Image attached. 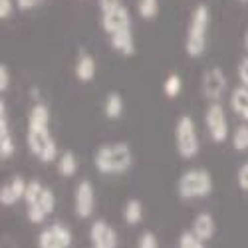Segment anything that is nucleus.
<instances>
[{"label": "nucleus", "mask_w": 248, "mask_h": 248, "mask_svg": "<svg viewBox=\"0 0 248 248\" xmlns=\"http://www.w3.org/2000/svg\"><path fill=\"white\" fill-rule=\"evenodd\" d=\"M101 28L106 30L109 36L111 34H117V32H125L131 28V16H129V10L125 6H121L117 10H111V12H106L101 14Z\"/></svg>", "instance_id": "9b49d317"}, {"label": "nucleus", "mask_w": 248, "mask_h": 248, "mask_svg": "<svg viewBox=\"0 0 248 248\" xmlns=\"http://www.w3.org/2000/svg\"><path fill=\"white\" fill-rule=\"evenodd\" d=\"M236 181H238V187L242 191L248 193V161L242 163L240 167H238V173H236Z\"/></svg>", "instance_id": "bb28decb"}, {"label": "nucleus", "mask_w": 248, "mask_h": 248, "mask_svg": "<svg viewBox=\"0 0 248 248\" xmlns=\"http://www.w3.org/2000/svg\"><path fill=\"white\" fill-rule=\"evenodd\" d=\"M26 189H28V181L22 175H14L6 185H2V189H0V202L4 206H10V204H16L18 201H24Z\"/></svg>", "instance_id": "f8f14e48"}, {"label": "nucleus", "mask_w": 248, "mask_h": 248, "mask_svg": "<svg viewBox=\"0 0 248 248\" xmlns=\"http://www.w3.org/2000/svg\"><path fill=\"white\" fill-rule=\"evenodd\" d=\"M137 12L145 20L155 18L159 12V0H137Z\"/></svg>", "instance_id": "4be33fe9"}, {"label": "nucleus", "mask_w": 248, "mask_h": 248, "mask_svg": "<svg viewBox=\"0 0 248 248\" xmlns=\"http://www.w3.org/2000/svg\"><path fill=\"white\" fill-rule=\"evenodd\" d=\"M240 2H248V0H240Z\"/></svg>", "instance_id": "72a5a7b5"}, {"label": "nucleus", "mask_w": 248, "mask_h": 248, "mask_svg": "<svg viewBox=\"0 0 248 248\" xmlns=\"http://www.w3.org/2000/svg\"><path fill=\"white\" fill-rule=\"evenodd\" d=\"M58 173L62 177H74L78 173V157L74 151H64L58 159Z\"/></svg>", "instance_id": "aec40b11"}, {"label": "nucleus", "mask_w": 248, "mask_h": 248, "mask_svg": "<svg viewBox=\"0 0 248 248\" xmlns=\"http://www.w3.org/2000/svg\"><path fill=\"white\" fill-rule=\"evenodd\" d=\"M93 206H95V191H93V185L84 179L78 183L76 193H74V211L79 218H90L93 213Z\"/></svg>", "instance_id": "6e6552de"}, {"label": "nucleus", "mask_w": 248, "mask_h": 248, "mask_svg": "<svg viewBox=\"0 0 248 248\" xmlns=\"http://www.w3.org/2000/svg\"><path fill=\"white\" fill-rule=\"evenodd\" d=\"M93 165L101 175H119L125 173L133 165V153L127 143H106L97 147L93 155Z\"/></svg>", "instance_id": "f257e3e1"}, {"label": "nucleus", "mask_w": 248, "mask_h": 248, "mask_svg": "<svg viewBox=\"0 0 248 248\" xmlns=\"http://www.w3.org/2000/svg\"><path fill=\"white\" fill-rule=\"evenodd\" d=\"M103 113H106L108 119L121 117V113H123V97H121V93H117V92L108 93L106 103H103Z\"/></svg>", "instance_id": "6ab92c4d"}, {"label": "nucleus", "mask_w": 248, "mask_h": 248, "mask_svg": "<svg viewBox=\"0 0 248 248\" xmlns=\"http://www.w3.org/2000/svg\"><path fill=\"white\" fill-rule=\"evenodd\" d=\"M238 78L240 81L248 88V58H242L240 64H238Z\"/></svg>", "instance_id": "c85d7f7f"}, {"label": "nucleus", "mask_w": 248, "mask_h": 248, "mask_svg": "<svg viewBox=\"0 0 248 248\" xmlns=\"http://www.w3.org/2000/svg\"><path fill=\"white\" fill-rule=\"evenodd\" d=\"M175 143H177V151L183 159H193L197 157L201 143L197 135V127L191 115H181L177 125H175Z\"/></svg>", "instance_id": "20e7f679"}, {"label": "nucleus", "mask_w": 248, "mask_h": 248, "mask_svg": "<svg viewBox=\"0 0 248 248\" xmlns=\"http://www.w3.org/2000/svg\"><path fill=\"white\" fill-rule=\"evenodd\" d=\"M181 88H183V79L179 74H171L163 84V90H165V95L167 97H177L181 93Z\"/></svg>", "instance_id": "5701e85b"}, {"label": "nucleus", "mask_w": 248, "mask_h": 248, "mask_svg": "<svg viewBox=\"0 0 248 248\" xmlns=\"http://www.w3.org/2000/svg\"><path fill=\"white\" fill-rule=\"evenodd\" d=\"M209 20H211V12H209V8H206V4H199L193 12L191 26H189V32H187V44H185L187 54L191 58H199L204 52Z\"/></svg>", "instance_id": "7ed1b4c3"}, {"label": "nucleus", "mask_w": 248, "mask_h": 248, "mask_svg": "<svg viewBox=\"0 0 248 248\" xmlns=\"http://www.w3.org/2000/svg\"><path fill=\"white\" fill-rule=\"evenodd\" d=\"M224 90H226V76L220 68L213 66L202 74V93L206 99H211L213 103L218 101Z\"/></svg>", "instance_id": "9d476101"}, {"label": "nucleus", "mask_w": 248, "mask_h": 248, "mask_svg": "<svg viewBox=\"0 0 248 248\" xmlns=\"http://www.w3.org/2000/svg\"><path fill=\"white\" fill-rule=\"evenodd\" d=\"M109 44H111L117 52H121L123 56H133V54H135V40H133V36H131V30L111 34V36H109Z\"/></svg>", "instance_id": "4468645a"}, {"label": "nucleus", "mask_w": 248, "mask_h": 248, "mask_svg": "<svg viewBox=\"0 0 248 248\" xmlns=\"http://www.w3.org/2000/svg\"><path fill=\"white\" fill-rule=\"evenodd\" d=\"M26 141H28V149L42 163H52V161L60 159L58 157V145L52 139L48 129H28Z\"/></svg>", "instance_id": "39448f33"}, {"label": "nucleus", "mask_w": 248, "mask_h": 248, "mask_svg": "<svg viewBox=\"0 0 248 248\" xmlns=\"http://www.w3.org/2000/svg\"><path fill=\"white\" fill-rule=\"evenodd\" d=\"M177 193L181 199H202L213 193V177L204 169H189L177 181Z\"/></svg>", "instance_id": "f03ea898"}, {"label": "nucleus", "mask_w": 248, "mask_h": 248, "mask_svg": "<svg viewBox=\"0 0 248 248\" xmlns=\"http://www.w3.org/2000/svg\"><path fill=\"white\" fill-rule=\"evenodd\" d=\"M204 123H206V129H209L215 143H224L229 139V121H226V113L218 101L211 103V106L206 108Z\"/></svg>", "instance_id": "423d86ee"}, {"label": "nucleus", "mask_w": 248, "mask_h": 248, "mask_svg": "<svg viewBox=\"0 0 248 248\" xmlns=\"http://www.w3.org/2000/svg\"><path fill=\"white\" fill-rule=\"evenodd\" d=\"M14 151H16V145H14L12 135H4V137H0V157H2V159H8Z\"/></svg>", "instance_id": "393cba45"}, {"label": "nucleus", "mask_w": 248, "mask_h": 248, "mask_svg": "<svg viewBox=\"0 0 248 248\" xmlns=\"http://www.w3.org/2000/svg\"><path fill=\"white\" fill-rule=\"evenodd\" d=\"M50 125V109L44 103H36L28 115V129H48Z\"/></svg>", "instance_id": "2eb2a0df"}, {"label": "nucleus", "mask_w": 248, "mask_h": 248, "mask_svg": "<svg viewBox=\"0 0 248 248\" xmlns=\"http://www.w3.org/2000/svg\"><path fill=\"white\" fill-rule=\"evenodd\" d=\"M8 84H10V74H8V66H6V64H2V66H0V90H2V92H6Z\"/></svg>", "instance_id": "c756f323"}, {"label": "nucleus", "mask_w": 248, "mask_h": 248, "mask_svg": "<svg viewBox=\"0 0 248 248\" xmlns=\"http://www.w3.org/2000/svg\"><path fill=\"white\" fill-rule=\"evenodd\" d=\"M141 218H143V204H141V201L129 199L125 202V206H123V220H125V224H129V226H135V224L141 222Z\"/></svg>", "instance_id": "f3484780"}, {"label": "nucleus", "mask_w": 248, "mask_h": 248, "mask_svg": "<svg viewBox=\"0 0 248 248\" xmlns=\"http://www.w3.org/2000/svg\"><path fill=\"white\" fill-rule=\"evenodd\" d=\"M231 108L248 121V88L246 86L236 88L232 92V95H231Z\"/></svg>", "instance_id": "a211bd4d"}, {"label": "nucleus", "mask_w": 248, "mask_h": 248, "mask_svg": "<svg viewBox=\"0 0 248 248\" xmlns=\"http://www.w3.org/2000/svg\"><path fill=\"white\" fill-rule=\"evenodd\" d=\"M99 2V8H101V14H106V12H111V10H117L121 8V0H97Z\"/></svg>", "instance_id": "cd10ccee"}, {"label": "nucleus", "mask_w": 248, "mask_h": 248, "mask_svg": "<svg viewBox=\"0 0 248 248\" xmlns=\"http://www.w3.org/2000/svg\"><path fill=\"white\" fill-rule=\"evenodd\" d=\"M191 232L201 240V242H209L215 232H217V222L215 217L211 213H201L195 217L193 226H191Z\"/></svg>", "instance_id": "ddd939ff"}, {"label": "nucleus", "mask_w": 248, "mask_h": 248, "mask_svg": "<svg viewBox=\"0 0 248 248\" xmlns=\"http://www.w3.org/2000/svg\"><path fill=\"white\" fill-rule=\"evenodd\" d=\"M76 78L79 81H92L95 78V62L86 52H81L76 62Z\"/></svg>", "instance_id": "dca6fc26"}, {"label": "nucleus", "mask_w": 248, "mask_h": 248, "mask_svg": "<svg viewBox=\"0 0 248 248\" xmlns=\"http://www.w3.org/2000/svg\"><path fill=\"white\" fill-rule=\"evenodd\" d=\"M232 147L238 153L248 151V125H246V123H242V125H238L232 131Z\"/></svg>", "instance_id": "412c9836"}, {"label": "nucleus", "mask_w": 248, "mask_h": 248, "mask_svg": "<svg viewBox=\"0 0 248 248\" xmlns=\"http://www.w3.org/2000/svg\"><path fill=\"white\" fill-rule=\"evenodd\" d=\"M179 248H204V242H201L191 231H187L179 236Z\"/></svg>", "instance_id": "b1692460"}, {"label": "nucleus", "mask_w": 248, "mask_h": 248, "mask_svg": "<svg viewBox=\"0 0 248 248\" xmlns=\"http://www.w3.org/2000/svg\"><path fill=\"white\" fill-rule=\"evenodd\" d=\"M42 0H16V4H18V8H22V10H28V8H34V6H38Z\"/></svg>", "instance_id": "2f4dec72"}, {"label": "nucleus", "mask_w": 248, "mask_h": 248, "mask_svg": "<svg viewBox=\"0 0 248 248\" xmlns=\"http://www.w3.org/2000/svg\"><path fill=\"white\" fill-rule=\"evenodd\" d=\"M72 231L66 224L54 222L38 234V248H70L72 246Z\"/></svg>", "instance_id": "0eeeda50"}, {"label": "nucleus", "mask_w": 248, "mask_h": 248, "mask_svg": "<svg viewBox=\"0 0 248 248\" xmlns=\"http://www.w3.org/2000/svg\"><path fill=\"white\" fill-rule=\"evenodd\" d=\"M244 48L248 50V30H246V34H244Z\"/></svg>", "instance_id": "473e14b6"}, {"label": "nucleus", "mask_w": 248, "mask_h": 248, "mask_svg": "<svg viewBox=\"0 0 248 248\" xmlns=\"http://www.w3.org/2000/svg\"><path fill=\"white\" fill-rule=\"evenodd\" d=\"M90 244L92 248H117L119 236L109 222L99 218L90 226Z\"/></svg>", "instance_id": "1a4fd4ad"}, {"label": "nucleus", "mask_w": 248, "mask_h": 248, "mask_svg": "<svg viewBox=\"0 0 248 248\" xmlns=\"http://www.w3.org/2000/svg\"><path fill=\"white\" fill-rule=\"evenodd\" d=\"M137 248H159V240L151 231H145L137 240Z\"/></svg>", "instance_id": "a878e982"}, {"label": "nucleus", "mask_w": 248, "mask_h": 248, "mask_svg": "<svg viewBox=\"0 0 248 248\" xmlns=\"http://www.w3.org/2000/svg\"><path fill=\"white\" fill-rule=\"evenodd\" d=\"M12 8H14L12 0H0V16H2V18H8Z\"/></svg>", "instance_id": "7c9ffc66"}]
</instances>
